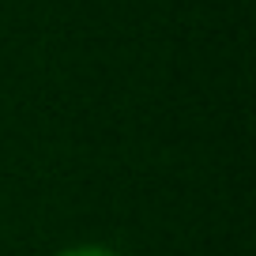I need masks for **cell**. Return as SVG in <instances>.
Returning a JSON list of instances; mask_svg holds the SVG:
<instances>
[{
	"instance_id": "obj_1",
	"label": "cell",
	"mask_w": 256,
	"mask_h": 256,
	"mask_svg": "<svg viewBox=\"0 0 256 256\" xmlns=\"http://www.w3.org/2000/svg\"><path fill=\"white\" fill-rule=\"evenodd\" d=\"M56 256H117V252L106 245H72V248H60Z\"/></svg>"
}]
</instances>
